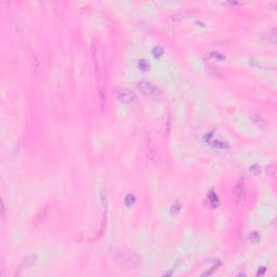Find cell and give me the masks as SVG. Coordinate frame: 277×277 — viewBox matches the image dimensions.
<instances>
[{
  "label": "cell",
  "instance_id": "1",
  "mask_svg": "<svg viewBox=\"0 0 277 277\" xmlns=\"http://www.w3.org/2000/svg\"><path fill=\"white\" fill-rule=\"evenodd\" d=\"M138 89L141 93L148 98H160L161 90L149 81H141L138 85Z\"/></svg>",
  "mask_w": 277,
  "mask_h": 277
},
{
  "label": "cell",
  "instance_id": "2",
  "mask_svg": "<svg viewBox=\"0 0 277 277\" xmlns=\"http://www.w3.org/2000/svg\"><path fill=\"white\" fill-rule=\"evenodd\" d=\"M115 259L121 261L122 263L128 264L129 266H136L141 263V258L135 255H130V253H126L122 251H117L116 255H114Z\"/></svg>",
  "mask_w": 277,
  "mask_h": 277
},
{
  "label": "cell",
  "instance_id": "3",
  "mask_svg": "<svg viewBox=\"0 0 277 277\" xmlns=\"http://www.w3.org/2000/svg\"><path fill=\"white\" fill-rule=\"evenodd\" d=\"M117 98L125 104H130L135 100V94L131 90L119 89L117 91Z\"/></svg>",
  "mask_w": 277,
  "mask_h": 277
},
{
  "label": "cell",
  "instance_id": "4",
  "mask_svg": "<svg viewBox=\"0 0 277 277\" xmlns=\"http://www.w3.org/2000/svg\"><path fill=\"white\" fill-rule=\"evenodd\" d=\"M234 194H235V198H236L237 202L240 206L245 205L246 201V192H245V187L242 184H237L234 189Z\"/></svg>",
  "mask_w": 277,
  "mask_h": 277
},
{
  "label": "cell",
  "instance_id": "5",
  "mask_svg": "<svg viewBox=\"0 0 277 277\" xmlns=\"http://www.w3.org/2000/svg\"><path fill=\"white\" fill-rule=\"evenodd\" d=\"M36 263V257L35 255H31V257H27L26 259H24V261H23V263L21 264V266H20V268H27L29 267V266H31L33 264Z\"/></svg>",
  "mask_w": 277,
  "mask_h": 277
},
{
  "label": "cell",
  "instance_id": "6",
  "mask_svg": "<svg viewBox=\"0 0 277 277\" xmlns=\"http://www.w3.org/2000/svg\"><path fill=\"white\" fill-rule=\"evenodd\" d=\"M211 146H213L215 148H219V149H225L228 148V144L223 142V141H220V140H213L210 142Z\"/></svg>",
  "mask_w": 277,
  "mask_h": 277
},
{
  "label": "cell",
  "instance_id": "7",
  "mask_svg": "<svg viewBox=\"0 0 277 277\" xmlns=\"http://www.w3.org/2000/svg\"><path fill=\"white\" fill-rule=\"evenodd\" d=\"M208 198H209V201H210L211 206H212L213 208H217V207L219 206V197H218V195H217L215 192L209 193Z\"/></svg>",
  "mask_w": 277,
  "mask_h": 277
},
{
  "label": "cell",
  "instance_id": "8",
  "mask_svg": "<svg viewBox=\"0 0 277 277\" xmlns=\"http://www.w3.org/2000/svg\"><path fill=\"white\" fill-rule=\"evenodd\" d=\"M138 68L142 71V72H146V71H148L149 69V64H148L145 60H141V61H138Z\"/></svg>",
  "mask_w": 277,
  "mask_h": 277
},
{
  "label": "cell",
  "instance_id": "9",
  "mask_svg": "<svg viewBox=\"0 0 277 277\" xmlns=\"http://www.w3.org/2000/svg\"><path fill=\"white\" fill-rule=\"evenodd\" d=\"M134 202H135V197H134V195H132V194H129V195H127V197H126V199H125L126 206L130 207V206L133 205Z\"/></svg>",
  "mask_w": 277,
  "mask_h": 277
},
{
  "label": "cell",
  "instance_id": "10",
  "mask_svg": "<svg viewBox=\"0 0 277 277\" xmlns=\"http://www.w3.org/2000/svg\"><path fill=\"white\" fill-rule=\"evenodd\" d=\"M180 210H181V205H180L179 201H177V202H174V204L172 205V207H171V213L177 215V213L180 212Z\"/></svg>",
  "mask_w": 277,
  "mask_h": 277
},
{
  "label": "cell",
  "instance_id": "11",
  "mask_svg": "<svg viewBox=\"0 0 277 277\" xmlns=\"http://www.w3.org/2000/svg\"><path fill=\"white\" fill-rule=\"evenodd\" d=\"M162 49H161L160 47H157V48H155L154 49V52H153V54H154V56L155 58H159V56H161L162 55Z\"/></svg>",
  "mask_w": 277,
  "mask_h": 277
},
{
  "label": "cell",
  "instance_id": "12",
  "mask_svg": "<svg viewBox=\"0 0 277 277\" xmlns=\"http://www.w3.org/2000/svg\"><path fill=\"white\" fill-rule=\"evenodd\" d=\"M100 98H101V105H104L105 103V90H103V88H100Z\"/></svg>",
  "mask_w": 277,
  "mask_h": 277
},
{
  "label": "cell",
  "instance_id": "13",
  "mask_svg": "<svg viewBox=\"0 0 277 277\" xmlns=\"http://www.w3.org/2000/svg\"><path fill=\"white\" fill-rule=\"evenodd\" d=\"M211 56H213L215 58H218V60H220V61L225 60V56H224L223 54L219 53V52H212V53H211Z\"/></svg>",
  "mask_w": 277,
  "mask_h": 277
},
{
  "label": "cell",
  "instance_id": "14",
  "mask_svg": "<svg viewBox=\"0 0 277 277\" xmlns=\"http://www.w3.org/2000/svg\"><path fill=\"white\" fill-rule=\"evenodd\" d=\"M250 239L252 241H255V242H258V241H259V239H260L259 234H258V233H252V234L250 235Z\"/></svg>",
  "mask_w": 277,
  "mask_h": 277
},
{
  "label": "cell",
  "instance_id": "15",
  "mask_svg": "<svg viewBox=\"0 0 277 277\" xmlns=\"http://www.w3.org/2000/svg\"><path fill=\"white\" fill-rule=\"evenodd\" d=\"M250 171H251V172H253L255 174H259L261 170H260V167H259V166H258V165H255L253 167H251V168H250Z\"/></svg>",
  "mask_w": 277,
  "mask_h": 277
},
{
  "label": "cell",
  "instance_id": "16",
  "mask_svg": "<svg viewBox=\"0 0 277 277\" xmlns=\"http://www.w3.org/2000/svg\"><path fill=\"white\" fill-rule=\"evenodd\" d=\"M171 116H169V120H168V128H167V134H169V131H170V124H171Z\"/></svg>",
  "mask_w": 277,
  "mask_h": 277
},
{
  "label": "cell",
  "instance_id": "17",
  "mask_svg": "<svg viewBox=\"0 0 277 277\" xmlns=\"http://www.w3.org/2000/svg\"><path fill=\"white\" fill-rule=\"evenodd\" d=\"M264 272H265V267H262V270H261V271L259 270V272H258V275H262V274H263Z\"/></svg>",
  "mask_w": 277,
  "mask_h": 277
}]
</instances>
